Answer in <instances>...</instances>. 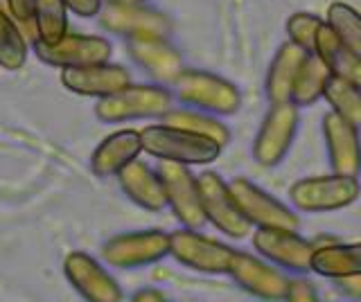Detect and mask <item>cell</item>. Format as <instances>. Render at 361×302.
I'll return each mask as SVG.
<instances>
[{
    "mask_svg": "<svg viewBox=\"0 0 361 302\" xmlns=\"http://www.w3.org/2000/svg\"><path fill=\"white\" fill-rule=\"evenodd\" d=\"M142 151L158 161L180 165H210L219 158L221 147L214 140L169 125H152L140 131Z\"/></svg>",
    "mask_w": 361,
    "mask_h": 302,
    "instance_id": "1",
    "label": "cell"
},
{
    "mask_svg": "<svg viewBox=\"0 0 361 302\" xmlns=\"http://www.w3.org/2000/svg\"><path fill=\"white\" fill-rule=\"evenodd\" d=\"M167 111H172V95L165 86L129 84L118 93L102 97L95 106V115L106 125H120L129 120L163 118Z\"/></svg>",
    "mask_w": 361,
    "mask_h": 302,
    "instance_id": "2",
    "label": "cell"
},
{
    "mask_svg": "<svg viewBox=\"0 0 361 302\" xmlns=\"http://www.w3.org/2000/svg\"><path fill=\"white\" fill-rule=\"evenodd\" d=\"M174 93L185 106L212 115H233L242 106L240 88L219 75L203 70H183L174 82Z\"/></svg>",
    "mask_w": 361,
    "mask_h": 302,
    "instance_id": "3",
    "label": "cell"
},
{
    "mask_svg": "<svg viewBox=\"0 0 361 302\" xmlns=\"http://www.w3.org/2000/svg\"><path fill=\"white\" fill-rule=\"evenodd\" d=\"M357 196V178L341 174L300 178L289 187V201L302 212H334L353 206Z\"/></svg>",
    "mask_w": 361,
    "mask_h": 302,
    "instance_id": "4",
    "label": "cell"
},
{
    "mask_svg": "<svg viewBox=\"0 0 361 302\" xmlns=\"http://www.w3.org/2000/svg\"><path fill=\"white\" fill-rule=\"evenodd\" d=\"M169 255L178 264L201 273H228L235 251L217 239L203 237L195 228H178L169 234Z\"/></svg>",
    "mask_w": 361,
    "mask_h": 302,
    "instance_id": "5",
    "label": "cell"
},
{
    "mask_svg": "<svg viewBox=\"0 0 361 302\" xmlns=\"http://www.w3.org/2000/svg\"><path fill=\"white\" fill-rule=\"evenodd\" d=\"M298 129V106L293 102L271 104L267 118L262 120L255 142L253 158L262 167H276L285 161Z\"/></svg>",
    "mask_w": 361,
    "mask_h": 302,
    "instance_id": "6",
    "label": "cell"
},
{
    "mask_svg": "<svg viewBox=\"0 0 361 302\" xmlns=\"http://www.w3.org/2000/svg\"><path fill=\"white\" fill-rule=\"evenodd\" d=\"M158 176H161L165 187L167 206L172 208L174 217L183 223V228H201L203 221H206V212H203L201 203L199 178L190 172V167L180 163L161 161Z\"/></svg>",
    "mask_w": 361,
    "mask_h": 302,
    "instance_id": "7",
    "label": "cell"
},
{
    "mask_svg": "<svg viewBox=\"0 0 361 302\" xmlns=\"http://www.w3.org/2000/svg\"><path fill=\"white\" fill-rule=\"evenodd\" d=\"M197 178H199L201 203H203V212H206V221H210L221 234H226V237L244 239L253 226L246 221L240 208H237L228 183L214 172H203Z\"/></svg>",
    "mask_w": 361,
    "mask_h": 302,
    "instance_id": "8",
    "label": "cell"
},
{
    "mask_svg": "<svg viewBox=\"0 0 361 302\" xmlns=\"http://www.w3.org/2000/svg\"><path fill=\"white\" fill-rule=\"evenodd\" d=\"M231 194L235 199L237 208L246 217V221L255 228H298L296 212L289 210L278 199L267 194L262 187H257L248 178H235L228 183Z\"/></svg>",
    "mask_w": 361,
    "mask_h": 302,
    "instance_id": "9",
    "label": "cell"
},
{
    "mask_svg": "<svg viewBox=\"0 0 361 302\" xmlns=\"http://www.w3.org/2000/svg\"><path fill=\"white\" fill-rule=\"evenodd\" d=\"M169 255V234L163 230L124 232L102 246V257L116 268H138Z\"/></svg>",
    "mask_w": 361,
    "mask_h": 302,
    "instance_id": "10",
    "label": "cell"
},
{
    "mask_svg": "<svg viewBox=\"0 0 361 302\" xmlns=\"http://www.w3.org/2000/svg\"><path fill=\"white\" fill-rule=\"evenodd\" d=\"M99 23L111 34L124 39L169 34V18L165 14L145 7L142 3H131V0H109L99 12Z\"/></svg>",
    "mask_w": 361,
    "mask_h": 302,
    "instance_id": "11",
    "label": "cell"
},
{
    "mask_svg": "<svg viewBox=\"0 0 361 302\" xmlns=\"http://www.w3.org/2000/svg\"><path fill=\"white\" fill-rule=\"evenodd\" d=\"M228 275L251 296L269 302L285 300L291 287V279L276 264H269L242 251H235Z\"/></svg>",
    "mask_w": 361,
    "mask_h": 302,
    "instance_id": "12",
    "label": "cell"
},
{
    "mask_svg": "<svg viewBox=\"0 0 361 302\" xmlns=\"http://www.w3.org/2000/svg\"><path fill=\"white\" fill-rule=\"evenodd\" d=\"M255 251L287 271L307 273L312 271V257L316 246L302 239L296 230L287 228H255L253 232Z\"/></svg>",
    "mask_w": 361,
    "mask_h": 302,
    "instance_id": "13",
    "label": "cell"
},
{
    "mask_svg": "<svg viewBox=\"0 0 361 302\" xmlns=\"http://www.w3.org/2000/svg\"><path fill=\"white\" fill-rule=\"evenodd\" d=\"M34 52L37 57L54 65V68H82V65H93V63H104L111 57V43L102 37H88V34H68L59 43H34Z\"/></svg>",
    "mask_w": 361,
    "mask_h": 302,
    "instance_id": "14",
    "label": "cell"
},
{
    "mask_svg": "<svg viewBox=\"0 0 361 302\" xmlns=\"http://www.w3.org/2000/svg\"><path fill=\"white\" fill-rule=\"evenodd\" d=\"M127 50L131 59L161 86H174L178 75L185 70L178 50L167 41V37H131L127 39Z\"/></svg>",
    "mask_w": 361,
    "mask_h": 302,
    "instance_id": "15",
    "label": "cell"
},
{
    "mask_svg": "<svg viewBox=\"0 0 361 302\" xmlns=\"http://www.w3.org/2000/svg\"><path fill=\"white\" fill-rule=\"evenodd\" d=\"M63 273L86 302H122V289L93 257L75 251L63 260Z\"/></svg>",
    "mask_w": 361,
    "mask_h": 302,
    "instance_id": "16",
    "label": "cell"
},
{
    "mask_svg": "<svg viewBox=\"0 0 361 302\" xmlns=\"http://www.w3.org/2000/svg\"><path fill=\"white\" fill-rule=\"evenodd\" d=\"M61 84L75 95L82 97H109L131 84V75L118 63H93L82 68H66L61 73Z\"/></svg>",
    "mask_w": 361,
    "mask_h": 302,
    "instance_id": "17",
    "label": "cell"
},
{
    "mask_svg": "<svg viewBox=\"0 0 361 302\" xmlns=\"http://www.w3.org/2000/svg\"><path fill=\"white\" fill-rule=\"evenodd\" d=\"M323 136H325L327 158H330L332 172L357 178L361 172L359 129L330 111V113L323 115Z\"/></svg>",
    "mask_w": 361,
    "mask_h": 302,
    "instance_id": "18",
    "label": "cell"
},
{
    "mask_svg": "<svg viewBox=\"0 0 361 302\" xmlns=\"http://www.w3.org/2000/svg\"><path fill=\"white\" fill-rule=\"evenodd\" d=\"M140 151H142L140 131L133 129L116 131L97 144L93 158H90V170H93L95 176L102 178L118 176L129 163L138 161Z\"/></svg>",
    "mask_w": 361,
    "mask_h": 302,
    "instance_id": "19",
    "label": "cell"
},
{
    "mask_svg": "<svg viewBox=\"0 0 361 302\" xmlns=\"http://www.w3.org/2000/svg\"><path fill=\"white\" fill-rule=\"evenodd\" d=\"M118 183L122 192L127 194L135 206H140L149 212H158L167 206L165 199V187L158 172L149 170V165L142 161L129 163L124 170L118 174Z\"/></svg>",
    "mask_w": 361,
    "mask_h": 302,
    "instance_id": "20",
    "label": "cell"
},
{
    "mask_svg": "<svg viewBox=\"0 0 361 302\" xmlns=\"http://www.w3.org/2000/svg\"><path fill=\"white\" fill-rule=\"evenodd\" d=\"M307 50H302L296 46L293 41L282 43L280 50L276 52L274 61H271V68L267 75V99L269 104H282V102H291V86L296 75L300 70V65L307 57Z\"/></svg>",
    "mask_w": 361,
    "mask_h": 302,
    "instance_id": "21",
    "label": "cell"
},
{
    "mask_svg": "<svg viewBox=\"0 0 361 302\" xmlns=\"http://www.w3.org/2000/svg\"><path fill=\"white\" fill-rule=\"evenodd\" d=\"M314 52L323 59V63L327 65L330 75H334V77H338V80H345V82L361 88V59L334 34L332 27L327 23H323L321 30H319Z\"/></svg>",
    "mask_w": 361,
    "mask_h": 302,
    "instance_id": "22",
    "label": "cell"
},
{
    "mask_svg": "<svg viewBox=\"0 0 361 302\" xmlns=\"http://www.w3.org/2000/svg\"><path fill=\"white\" fill-rule=\"evenodd\" d=\"M312 271L330 279L361 275V241L359 244H327L316 248L312 257Z\"/></svg>",
    "mask_w": 361,
    "mask_h": 302,
    "instance_id": "23",
    "label": "cell"
},
{
    "mask_svg": "<svg viewBox=\"0 0 361 302\" xmlns=\"http://www.w3.org/2000/svg\"><path fill=\"white\" fill-rule=\"evenodd\" d=\"M330 80V70L316 52L305 57L300 70L291 86V102L296 106H312L316 99L323 97L325 84Z\"/></svg>",
    "mask_w": 361,
    "mask_h": 302,
    "instance_id": "24",
    "label": "cell"
},
{
    "mask_svg": "<svg viewBox=\"0 0 361 302\" xmlns=\"http://www.w3.org/2000/svg\"><path fill=\"white\" fill-rule=\"evenodd\" d=\"M163 125L185 129L197 133V136H206L217 142L221 149L231 142L228 127L212 113H201V111H192V108H172L163 115Z\"/></svg>",
    "mask_w": 361,
    "mask_h": 302,
    "instance_id": "25",
    "label": "cell"
},
{
    "mask_svg": "<svg viewBox=\"0 0 361 302\" xmlns=\"http://www.w3.org/2000/svg\"><path fill=\"white\" fill-rule=\"evenodd\" d=\"M323 97H325V102L330 104L332 113L343 118L353 127L361 129V88L359 86L330 75V80L325 84Z\"/></svg>",
    "mask_w": 361,
    "mask_h": 302,
    "instance_id": "26",
    "label": "cell"
},
{
    "mask_svg": "<svg viewBox=\"0 0 361 302\" xmlns=\"http://www.w3.org/2000/svg\"><path fill=\"white\" fill-rule=\"evenodd\" d=\"M27 61V39L9 12L0 7V68L18 70Z\"/></svg>",
    "mask_w": 361,
    "mask_h": 302,
    "instance_id": "27",
    "label": "cell"
},
{
    "mask_svg": "<svg viewBox=\"0 0 361 302\" xmlns=\"http://www.w3.org/2000/svg\"><path fill=\"white\" fill-rule=\"evenodd\" d=\"M327 25L361 59V14L348 3L336 0L327 7Z\"/></svg>",
    "mask_w": 361,
    "mask_h": 302,
    "instance_id": "28",
    "label": "cell"
},
{
    "mask_svg": "<svg viewBox=\"0 0 361 302\" xmlns=\"http://www.w3.org/2000/svg\"><path fill=\"white\" fill-rule=\"evenodd\" d=\"M37 30L41 43H59L68 34V9L61 0H39Z\"/></svg>",
    "mask_w": 361,
    "mask_h": 302,
    "instance_id": "29",
    "label": "cell"
},
{
    "mask_svg": "<svg viewBox=\"0 0 361 302\" xmlns=\"http://www.w3.org/2000/svg\"><path fill=\"white\" fill-rule=\"evenodd\" d=\"M323 23H325V20H321L319 16L310 14V12L291 14L287 18V37H289V41H293L302 50L314 52L316 37H319V30H321Z\"/></svg>",
    "mask_w": 361,
    "mask_h": 302,
    "instance_id": "30",
    "label": "cell"
},
{
    "mask_svg": "<svg viewBox=\"0 0 361 302\" xmlns=\"http://www.w3.org/2000/svg\"><path fill=\"white\" fill-rule=\"evenodd\" d=\"M5 3H7V12L20 25L25 39L32 41V43H37L39 41V30H37V5H39V0H5Z\"/></svg>",
    "mask_w": 361,
    "mask_h": 302,
    "instance_id": "31",
    "label": "cell"
},
{
    "mask_svg": "<svg viewBox=\"0 0 361 302\" xmlns=\"http://www.w3.org/2000/svg\"><path fill=\"white\" fill-rule=\"evenodd\" d=\"M285 300L287 302H319V298H316V291H314L312 282H307V279H291L289 294H287Z\"/></svg>",
    "mask_w": 361,
    "mask_h": 302,
    "instance_id": "32",
    "label": "cell"
},
{
    "mask_svg": "<svg viewBox=\"0 0 361 302\" xmlns=\"http://www.w3.org/2000/svg\"><path fill=\"white\" fill-rule=\"evenodd\" d=\"M66 5L68 12H73L77 16H84V18H90V16H97L102 12V0H61Z\"/></svg>",
    "mask_w": 361,
    "mask_h": 302,
    "instance_id": "33",
    "label": "cell"
},
{
    "mask_svg": "<svg viewBox=\"0 0 361 302\" xmlns=\"http://www.w3.org/2000/svg\"><path fill=\"white\" fill-rule=\"evenodd\" d=\"M338 287L343 289V294L350 298H361V275L355 277H343V279H336Z\"/></svg>",
    "mask_w": 361,
    "mask_h": 302,
    "instance_id": "34",
    "label": "cell"
},
{
    "mask_svg": "<svg viewBox=\"0 0 361 302\" xmlns=\"http://www.w3.org/2000/svg\"><path fill=\"white\" fill-rule=\"evenodd\" d=\"M131 302H169V300L158 289H142L131 298Z\"/></svg>",
    "mask_w": 361,
    "mask_h": 302,
    "instance_id": "35",
    "label": "cell"
},
{
    "mask_svg": "<svg viewBox=\"0 0 361 302\" xmlns=\"http://www.w3.org/2000/svg\"><path fill=\"white\" fill-rule=\"evenodd\" d=\"M131 3H145V0H131Z\"/></svg>",
    "mask_w": 361,
    "mask_h": 302,
    "instance_id": "36",
    "label": "cell"
}]
</instances>
